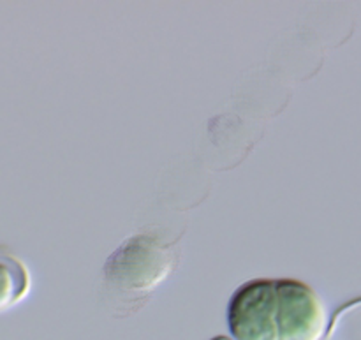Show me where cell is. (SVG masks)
<instances>
[{
	"mask_svg": "<svg viewBox=\"0 0 361 340\" xmlns=\"http://www.w3.org/2000/svg\"><path fill=\"white\" fill-rule=\"evenodd\" d=\"M228 328L235 340H279L275 281L256 279L233 293Z\"/></svg>",
	"mask_w": 361,
	"mask_h": 340,
	"instance_id": "1",
	"label": "cell"
},
{
	"mask_svg": "<svg viewBox=\"0 0 361 340\" xmlns=\"http://www.w3.org/2000/svg\"><path fill=\"white\" fill-rule=\"evenodd\" d=\"M169 260L171 254L154 245L152 240L140 236L127 242V245L109 260L106 277L109 284L118 289L127 281V291L137 295L143 289L150 291L169 274Z\"/></svg>",
	"mask_w": 361,
	"mask_h": 340,
	"instance_id": "3",
	"label": "cell"
},
{
	"mask_svg": "<svg viewBox=\"0 0 361 340\" xmlns=\"http://www.w3.org/2000/svg\"><path fill=\"white\" fill-rule=\"evenodd\" d=\"M279 340H323L326 310L309 284L296 279L275 281Z\"/></svg>",
	"mask_w": 361,
	"mask_h": 340,
	"instance_id": "2",
	"label": "cell"
},
{
	"mask_svg": "<svg viewBox=\"0 0 361 340\" xmlns=\"http://www.w3.org/2000/svg\"><path fill=\"white\" fill-rule=\"evenodd\" d=\"M28 291L30 274L27 267L7 247L0 245V312L23 302Z\"/></svg>",
	"mask_w": 361,
	"mask_h": 340,
	"instance_id": "4",
	"label": "cell"
}]
</instances>
